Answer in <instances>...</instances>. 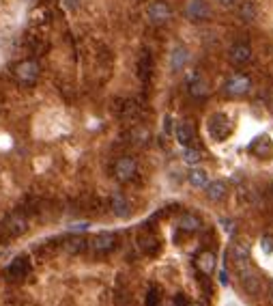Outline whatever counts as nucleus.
<instances>
[{
    "label": "nucleus",
    "mask_w": 273,
    "mask_h": 306,
    "mask_svg": "<svg viewBox=\"0 0 273 306\" xmlns=\"http://www.w3.org/2000/svg\"><path fill=\"white\" fill-rule=\"evenodd\" d=\"M226 93L228 95H235V97H239V95H245L249 89H252V84L245 76H233L228 82H226Z\"/></svg>",
    "instance_id": "9d476101"
},
{
    "label": "nucleus",
    "mask_w": 273,
    "mask_h": 306,
    "mask_svg": "<svg viewBox=\"0 0 273 306\" xmlns=\"http://www.w3.org/2000/svg\"><path fill=\"white\" fill-rule=\"evenodd\" d=\"M174 136H176V142L181 147H192L196 142V132L190 123H178L174 128Z\"/></svg>",
    "instance_id": "9b49d317"
},
{
    "label": "nucleus",
    "mask_w": 273,
    "mask_h": 306,
    "mask_svg": "<svg viewBox=\"0 0 273 306\" xmlns=\"http://www.w3.org/2000/svg\"><path fill=\"white\" fill-rule=\"evenodd\" d=\"M198 270H200L202 274H207V276H211V274L215 272V266H217V259H215V255L213 252H209V250H204V252H200L198 255Z\"/></svg>",
    "instance_id": "4468645a"
},
{
    "label": "nucleus",
    "mask_w": 273,
    "mask_h": 306,
    "mask_svg": "<svg viewBox=\"0 0 273 306\" xmlns=\"http://www.w3.org/2000/svg\"><path fill=\"white\" fill-rule=\"evenodd\" d=\"M260 244H262V252H267V255H269V252H273V237L265 235L260 239Z\"/></svg>",
    "instance_id": "c85d7f7f"
},
{
    "label": "nucleus",
    "mask_w": 273,
    "mask_h": 306,
    "mask_svg": "<svg viewBox=\"0 0 273 306\" xmlns=\"http://www.w3.org/2000/svg\"><path fill=\"white\" fill-rule=\"evenodd\" d=\"M200 227H202V220L194 214H183L178 218V229H183V231H198Z\"/></svg>",
    "instance_id": "aec40b11"
},
{
    "label": "nucleus",
    "mask_w": 273,
    "mask_h": 306,
    "mask_svg": "<svg viewBox=\"0 0 273 306\" xmlns=\"http://www.w3.org/2000/svg\"><path fill=\"white\" fill-rule=\"evenodd\" d=\"M271 108H273V101H271Z\"/></svg>",
    "instance_id": "f704fd0d"
},
{
    "label": "nucleus",
    "mask_w": 273,
    "mask_h": 306,
    "mask_svg": "<svg viewBox=\"0 0 273 306\" xmlns=\"http://www.w3.org/2000/svg\"><path fill=\"white\" fill-rule=\"evenodd\" d=\"M243 276V284H245V291L247 293H258L260 291V280L258 276H254L252 272H245V274H241Z\"/></svg>",
    "instance_id": "5701e85b"
},
{
    "label": "nucleus",
    "mask_w": 273,
    "mask_h": 306,
    "mask_svg": "<svg viewBox=\"0 0 273 306\" xmlns=\"http://www.w3.org/2000/svg\"><path fill=\"white\" fill-rule=\"evenodd\" d=\"M138 241H140L142 250H144V252H151V255H153V252L157 250V244H160V241H157L153 235H146V233H142Z\"/></svg>",
    "instance_id": "393cba45"
},
{
    "label": "nucleus",
    "mask_w": 273,
    "mask_h": 306,
    "mask_svg": "<svg viewBox=\"0 0 273 306\" xmlns=\"http://www.w3.org/2000/svg\"><path fill=\"white\" fill-rule=\"evenodd\" d=\"M217 3L219 5H222L224 9H235L239 3H241V0H217Z\"/></svg>",
    "instance_id": "c756f323"
},
{
    "label": "nucleus",
    "mask_w": 273,
    "mask_h": 306,
    "mask_svg": "<svg viewBox=\"0 0 273 306\" xmlns=\"http://www.w3.org/2000/svg\"><path fill=\"white\" fill-rule=\"evenodd\" d=\"M135 175H138V164H135L133 157H129V155L119 157L117 164H114V177H117L121 183H127Z\"/></svg>",
    "instance_id": "f03ea898"
},
{
    "label": "nucleus",
    "mask_w": 273,
    "mask_h": 306,
    "mask_svg": "<svg viewBox=\"0 0 273 306\" xmlns=\"http://www.w3.org/2000/svg\"><path fill=\"white\" fill-rule=\"evenodd\" d=\"M65 248H67V252H71V255H78V252H82L84 248H86V239H82V237L69 239L65 244Z\"/></svg>",
    "instance_id": "a878e982"
},
{
    "label": "nucleus",
    "mask_w": 273,
    "mask_h": 306,
    "mask_svg": "<svg viewBox=\"0 0 273 306\" xmlns=\"http://www.w3.org/2000/svg\"><path fill=\"white\" fill-rule=\"evenodd\" d=\"M185 63H187V50L181 48V46L174 48V52H172V69L174 71H181Z\"/></svg>",
    "instance_id": "412c9836"
},
{
    "label": "nucleus",
    "mask_w": 273,
    "mask_h": 306,
    "mask_svg": "<svg viewBox=\"0 0 273 306\" xmlns=\"http://www.w3.org/2000/svg\"><path fill=\"white\" fill-rule=\"evenodd\" d=\"M269 293H271V300H273V280H271V284H269Z\"/></svg>",
    "instance_id": "473e14b6"
},
{
    "label": "nucleus",
    "mask_w": 273,
    "mask_h": 306,
    "mask_svg": "<svg viewBox=\"0 0 273 306\" xmlns=\"http://www.w3.org/2000/svg\"><path fill=\"white\" fill-rule=\"evenodd\" d=\"M164 132L166 134H172V117H168V114L164 117Z\"/></svg>",
    "instance_id": "7c9ffc66"
},
{
    "label": "nucleus",
    "mask_w": 273,
    "mask_h": 306,
    "mask_svg": "<svg viewBox=\"0 0 273 306\" xmlns=\"http://www.w3.org/2000/svg\"><path fill=\"white\" fill-rule=\"evenodd\" d=\"M202 160V153L194 147H183V162L185 164H198Z\"/></svg>",
    "instance_id": "b1692460"
},
{
    "label": "nucleus",
    "mask_w": 273,
    "mask_h": 306,
    "mask_svg": "<svg viewBox=\"0 0 273 306\" xmlns=\"http://www.w3.org/2000/svg\"><path fill=\"white\" fill-rule=\"evenodd\" d=\"M13 76L19 84H24V87H30V84H35L41 76V67L39 63L33 60V58H26L22 63H17V65L13 67Z\"/></svg>",
    "instance_id": "f257e3e1"
},
{
    "label": "nucleus",
    "mask_w": 273,
    "mask_h": 306,
    "mask_svg": "<svg viewBox=\"0 0 273 306\" xmlns=\"http://www.w3.org/2000/svg\"><path fill=\"white\" fill-rule=\"evenodd\" d=\"M207 198L217 203V200H224L226 198V183L224 181H211L207 183Z\"/></svg>",
    "instance_id": "dca6fc26"
},
{
    "label": "nucleus",
    "mask_w": 273,
    "mask_h": 306,
    "mask_svg": "<svg viewBox=\"0 0 273 306\" xmlns=\"http://www.w3.org/2000/svg\"><path fill=\"white\" fill-rule=\"evenodd\" d=\"M110 207H112V212L117 214L119 218H127L131 214V205H129V200L125 198L121 192H114L110 196Z\"/></svg>",
    "instance_id": "f8f14e48"
},
{
    "label": "nucleus",
    "mask_w": 273,
    "mask_h": 306,
    "mask_svg": "<svg viewBox=\"0 0 273 306\" xmlns=\"http://www.w3.org/2000/svg\"><path fill=\"white\" fill-rule=\"evenodd\" d=\"M187 17L192 22H204V19L211 17V7H209L204 0H192L187 5Z\"/></svg>",
    "instance_id": "1a4fd4ad"
},
{
    "label": "nucleus",
    "mask_w": 273,
    "mask_h": 306,
    "mask_svg": "<svg viewBox=\"0 0 273 306\" xmlns=\"http://www.w3.org/2000/svg\"><path fill=\"white\" fill-rule=\"evenodd\" d=\"M237 11H239V17L243 19V22H252V19H256V15H258V9H256V5L252 3V0H243V3H239Z\"/></svg>",
    "instance_id": "f3484780"
},
{
    "label": "nucleus",
    "mask_w": 273,
    "mask_h": 306,
    "mask_svg": "<svg viewBox=\"0 0 273 306\" xmlns=\"http://www.w3.org/2000/svg\"><path fill=\"white\" fill-rule=\"evenodd\" d=\"M190 93L194 95V97H204V95H207V84L202 80H194L190 84Z\"/></svg>",
    "instance_id": "bb28decb"
},
{
    "label": "nucleus",
    "mask_w": 273,
    "mask_h": 306,
    "mask_svg": "<svg viewBox=\"0 0 273 306\" xmlns=\"http://www.w3.org/2000/svg\"><path fill=\"white\" fill-rule=\"evenodd\" d=\"M228 58L235 67H245L247 63H252V48L245 44H235L228 52Z\"/></svg>",
    "instance_id": "6e6552de"
},
{
    "label": "nucleus",
    "mask_w": 273,
    "mask_h": 306,
    "mask_svg": "<svg viewBox=\"0 0 273 306\" xmlns=\"http://www.w3.org/2000/svg\"><path fill=\"white\" fill-rule=\"evenodd\" d=\"M209 132H211L215 140H224L230 136V132H233V125H230V121L224 114H213L211 121H209Z\"/></svg>",
    "instance_id": "20e7f679"
},
{
    "label": "nucleus",
    "mask_w": 273,
    "mask_h": 306,
    "mask_svg": "<svg viewBox=\"0 0 273 306\" xmlns=\"http://www.w3.org/2000/svg\"><path fill=\"white\" fill-rule=\"evenodd\" d=\"M151 69H153V60H151V56H149V54H142L140 60H138V76H140L142 80H149Z\"/></svg>",
    "instance_id": "4be33fe9"
},
{
    "label": "nucleus",
    "mask_w": 273,
    "mask_h": 306,
    "mask_svg": "<svg viewBox=\"0 0 273 306\" xmlns=\"http://www.w3.org/2000/svg\"><path fill=\"white\" fill-rule=\"evenodd\" d=\"M3 229L7 231V235H11V237L24 235L26 231H28V220L24 218V214H19V212H13L11 216H9V218L5 220Z\"/></svg>",
    "instance_id": "39448f33"
},
{
    "label": "nucleus",
    "mask_w": 273,
    "mask_h": 306,
    "mask_svg": "<svg viewBox=\"0 0 273 306\" xmlns=\"http://www.w3.org/2000/svg\"><path fill=\"white\" fill-rule=\"evenodd\" d=\"M90 248L95 255H108L117 248V235L110 233V231H103V233H97L90 239Z\"/></svg>",
    "instance_id": "7ed1b4c3"
},
{
    "label": "nucleus",
    "mask_w": 273,
    "mask_h": 306,
    "mask_svg": "<svg viewBox=\"0 0 273 306\" xmlns=\"http://www.w3.org/2000/svg\"><path fill=\"white\" fill-rule=\"evenodd\" d=\"M28 272H30L28 259H26V257H17V259L11 263V266L7 268V276L13 278V280H19V278H24Z\"/></svg>",
    "instance_id": "ddd939ff"
},
{
    "label": "nucleus",
    "mask_w": 273,
    "mask_h": 306,
    "mask_svg": "<svg viewBox=\"0 0 273 306\" xmlns=\"http://www.w3.org/2000/svg\"><path fill=\"white\" fill-rule=\"evenodd\" d=\"M187 306H200V304H187Z\"/></svg>",
    "instance_id": "72a5a7b5"
},
{
    "label": "nucleus",
    "mask_w": 273,
    "mask_h": 306,
    "mask_svg": "<svg viewBox=\"0 0 273 306\" xmlns=\"http://www.w3.org/2000/svg\"><path fill=\"white\" fill-rule=\"evenodd\" d=\"M230 255H233L235 266L241 274L249 272V248L243 244V241H235V244L230 246Z\"/></svg>",
    "instance_id": "423d86ee"
},
{
    "label": "nucleus",
    "mask_w": 273,
    "mask_h": 306,
    "mask_svg": "<svg viewBox=\"0 0 273 306\" xmlns=\"http://www.w3.org/2000/svg\"><path fill=\"white\" fill-rule=\"evenodd\" d=\"M162 298H160V291H157L155 287L149 291V298H146V306H160Z\"/></svg>",
    "instance_id": "cd10ccee"
},
{
    "label": "nucleus",
    "mask_w": 273,
    "mask_h": 306,
    "mask_svg": "<svg viewBox=\"0 0 273 306\" xmlns=\"http://www.w3.org/2000/svg\"><path fill=\"white\" fill-rule=\"evenodd\" d=\"M252 151H254V155L260 157V160H267V157H271V153H273V145L267 138H258V142L252 145Z\"/></svg>",
    "instance_id": "6ab92c4d"
},
{
    "label": "nucleus",
    "mask_w": 273,
    "mask_h": 306,
    "mask_svg": "<svg viewBox=\"0 0 273 306\" xmlns=\"http://www.w3.org/2000/svg\"><path fill=\"white\" fill-rule=\"evenodd\" d=\"M187 179H190L192 188H196V190L207 188V183H209V175H207V171H202V168H192Z\"/></svg>",
    "instance_id": "a211bd4d"
},
{
    "label": "nucleus",
    "mask_w": 273,
    "mask_h": 306,
    "mask_svg": "<svg viewBox=\"0 0 273 306\" xmlns=\"http://www.w3.org/2000/svg\"><path fill=\"white\" fill-rule=\"evenodd\" d=\"M146 17H149L151 24H166L172 17V9L168 3H153L146 11Z\"/></svg>",
    "instance_id": "0eeeda50"
},
{
    "label": "nucleus",
    "mask_w": 273,
    "mask_h": 306,
    "mask_svg": "<svg viewBox=\"0 0 273 306\" xmlns=\"http://www.w3.org/2000/svg\"><path fill=\"white\" fill-rule=\"evenodd\" d=\"M117 114L121 119H135L138 117V106H135V101L131 99H121L119 101V106H117Z\"/></svg>",
    "instance_id": "2eb2a0df"
},
{
    "label": "nucleus",
    "mask_w": 273,
    "mask_h": 306,
    "mask_svg": "<svg viewBox=\"0 0 273 306\" xmlns=\"http://www.w3.org/2000/svg\"><path fill=\"white\" fill-rule=\"evenodd\" d=\"M219 282H222V284H228V278H226V272H224V270L219 272Z\"/></svg>",
    "instance_id": "2f4dec72"
}]
</instances>
